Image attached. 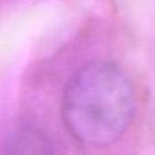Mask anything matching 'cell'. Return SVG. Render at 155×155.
Listing matches in <instances>:
<instances>
[{
  "instance_id": "1",
  "label": "cell",
  "mask_w": 155,
  "mask_h": 155,
  "mask_svg": "<svg viewBox=\"0 0 155 155\" xmlns=\"http://www.w3.org/2000/svg\"><path fill=\"white\" fill-rule=\"evenodd\" d=\"M135 109V93L125 72L112 63L94 61L70 79L61 117L75 140L88 147H105L124 135Z\"/></svg>"
},
{
  "instance_id": "2",
  "label": "cell",
  "mask_w": 155,
  "mask_h": 155,
  "mask_svg": "<svg viewBox=\"0 0 155 155\" xmlns=\"http://www.w3.org/2000/svg\"><path fill=\"white\" fill-rule=\"evenodd\" d=\"M53 151L51 140L41 131L29 125L18 128L5 143L7 154H46Z\"/></svg>"
}]
</instances>
